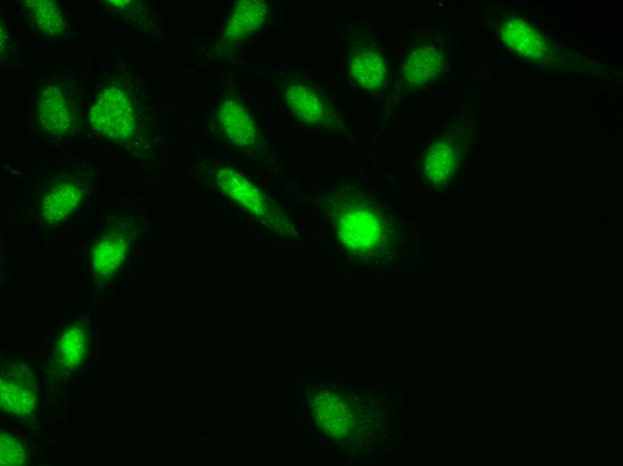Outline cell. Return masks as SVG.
I'll return each mask as SVG.
<instances>
[{
  "label": "cell",
  "instance_id": "15",
  "mask_svg": "<svg viewBox=\"0 0 623 466\" xmlns=\"http://www.w3.org/2000/svg\"><path fill=\"white\" fill-rule=\"evenodd\" d=\"M458 153L447 142L432 145L424 159L422 170L429 181L440 185L447 181L457 168Z\"/></svg>",
  "mask_w": 623,
  "mask_h": 466
},
{
  "label": "cell",
  "instance_id": "1",
  "mask_svg": "<svg viewBox=\"0 0 623 466\" xmlns=\"http://www.w3.org/2000/svg\"><path fill=\"white\" fill-rule=\"evenodd\" d=\"M329 212L342 245L354 255L377 260L395 247V229L379 203L360 191L341 189L329 201Z\"/></svg>",
  "mask_w": 623,
  "mask_h": 466
},
{
  "label": "cell",
  "instance_id": "12",
  "mask_svg": "<svg viewBox=\"0 0 623 466\" xmlns=\"http://www.w3.org/2000/svg\"><path fill=\"white\" fill-rule=\"evenodd\" d=\"M445 65V57L439 48L431 46L419 47L405 57L402 71L409 84L422 86L433 79Z\"/></svg>",
  "mask_w": 623,
  "mask_h": 466
},
{
  "label": "cell",
  "instance_id": "14",
  "mask_svg": "<svg viewBox=\"0 0 623 466\" xmlns=\"http://www.w3.org/2000/svg\"><path fill=\"white\" fill-rule=\"evenodd\" d=\"M350 74L364 89H378L386 77V65L381 55L371 48L357 50L349 64Z\"/></svg>",
  "mask_w": 623,
  "mask_h": 466
},
{
  "label": "cell",
  "instance_id": "10",
  "mask_svg": "<svg viewBox=\"0 0 623 466\" xmlns=\"http://www.w3.org/2000/svg\"><path fill=\"white\" fill-rule=\"evenodd\" d=\"M218 117L226 134L235 144L249 146L254 142L255 124L239 101L224 100L218 108Z\"/></svg>",
  "mask_w": 623,
  "mask_h": 466
},
{
  "label": "cell",
  "instance_id": "13",
  "mask_svg": "<svg viewBox=\"0 0 623 466\" xmlns=\"http://www.w3.org/2000/svg\"><path fill=\"white\" fill-rule=\"evenodd\" d=\"M285 96L288 108L302 122L320 125L327 119L326 105L309 87L301 83L290 84L285 91Z\"/></svg>",
  "mask_w": 623,
  "mask_h": 466
},
{
  "label": "cell",
  "instance_id": "16",
  "mask_svg": "<svg viewBox=\"0 0 623 466\" xmlns=\"http://www.w3.org/2000/svg\"><path fill=\"white\" fill-rule=\"evenodd\" d=\"M33 23L44 33L54 36L63 31L64 22L57 4L50 0L27 1Z\"/></svg>",
  "mask_w": 623,
  "mask_h": 466
},
{
  "label": "cell",
  "instance_id": "6",
  "mask_svg": "<svg viewBox=\"0 0 623 466\" xmlns=\"http://www.w3.org/2000/svg\"><path fill=\"white\" fill-rule=\"evenodd\" d=\"M130 240L124 233L111 231L103 235L91 248L90 263L93 274L109 279L124 262Z\"/></svg>",
  "mask_w": 623,
  "mask_h": 466
},
{
  "label": "cell",
  "instance_id": "17",
  "mask_svg": "<svg viewBox=\"0 0 623 466\" xmlns=\"http://www.w3.org/2000/svg\"><path fill=\"white\" fill-rule=\"evenodd\" d=\"M0 459L2 465H21L25 461V452L22 445L12 436L1 432Z\"/></svg>",
  "mask_w": 623,
  "mask_h": 466
},
{
  "label": "cell",
  "instance_id": "11",
  "mask_svg": "<svg viewBox=\"0 0 623 466\" xmlns=\"http://www.w3.org/2000/svg\"><path fill=\"white\" fill-rule=\"evenodd\" d=\"M267 12V4L263 1L237 2L227 20L225 37L232 42L246 38L262 26Z\"/></svg>",
  "mask_w": 623,
  "mask_h": 466
},
{
  "label": "cell",
  "instance_id": "4",
  "mask_svg": "<svg viewBox=\"0 0 623 466\" xmlns=\"http://www.w3.org/2000/svg\"><path fill=\"white\" fill-rule=\"evenodd\" d=\"M0 393L2 410L12 416L25 418L36 407V381L23 364L13 365L2 372Z\"/></svg>",
  "mask_w": 623,
  "mask_h": 466
},
{
  "label": "cell",
  "instance_id": "9",
  "mask_svg": "<svg viewBox=\"0 0 623 466\" xmlns=\"http://www.w3.org/2000/svg\"><path fill=\"white\" fill-rule=\"evenodd\" d=\"M88 345L87 327L73 324L67 327L55 341L53 358L57 369L69 373L83 361Z\"/></svg>",
  "mask_w": 623,
  "mask_h": 466
},
{
  "label": "cell",
  "instance_id": "8",
  "mask_svg": "<svg viewBox=\"0 0 623 466\" xmlns=\"http://www.w3.org/2000/svg\"><path fill=\"white\" fill-rule=\"evenodd\" d=\"M82 197L81 187L64 181L50 187L41 200V217L47 225H56L71 214Z\"/></svg>",
  "mask_w": 623,
  "mask_h": 466
},
{
  "label": "cell",
  "instance_id": "2",
  "mask_svg": "<svg viewBox=\"0 0 623 466\" xmlns=\"http://www.w3.org/2000/svg\"><path fill=\"white\" fill-rule=\"evenodd\" d=\"M93 127L116 141L131 139L136 132V118L128 95L118 87L104 88L90 113Z\"/></svg>",
  "mask_w": 623,
  "mask_h": 466
},
{
  "label": "cell",
  "instance_id": "3",
  "mask_svg": "<svg viewBox=\"0 0 623 466\" xmlns=\"http://www.w3.org/2000/svg\"><path fill=\"white\" fill-rule=\"evenodd\" d=\"M216 181L222 191L235 203L260 220L267 227L284 232L285 218L270 205L261 192L243 175L233 168H221Z\"/></svg>",
  "mask_w": 623,
  "mask_h": 466
},
{
  "label": "cell",
  "instance_id": "7",
  "mask_svg": "<svg viewBox=\"0 0 623 466\" xmlns=\"http://www.w3.org/2000/svg\"><path fill=\"white\" fill-rule=\"evenodd\" d=\"M41 126L55 134H67L73 125L71 109L63 89L57 85L45 88L38 102Z\"/></svg>",
  "mask_w": 623,
  "mask_h": 466
},
{
  "label": "cell",
  "instance_id": "5",
  "mask_svg": "<svg viewBox=\"0 0 623 466\" xmlns=\"http://www.w3.org/2000/svg\"><path fill=\"white\" fill-rule=\"evenodd\" d=\"M500 39L517 55L529 60H542L548 52L547 42L541 32L528 22L512 17L499 29Z\"/></svg>",
  "mask_w": 623,
  "mask_h": 466
}]
</instances>
